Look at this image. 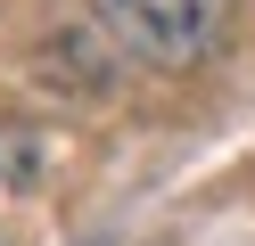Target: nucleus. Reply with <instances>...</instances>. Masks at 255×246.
I'll use <instances>...</instances> for the list:
<instances>
[{
  "instance_id": "1",
  "label": "nucleus",
  "mask_w": 255,
  "mask_h": 246,
  "mask_svg": "<svg viewBox=\"0 0 255 246\" xmlns=\"http://www.w3.org/2000/svg\"><path fill=\"white\" fill-rule=\"evenodd\" d=\"M91 16L116 49H132L148 66H189L222 33V0H91Z\"/></svg>"
}]
</instances>
